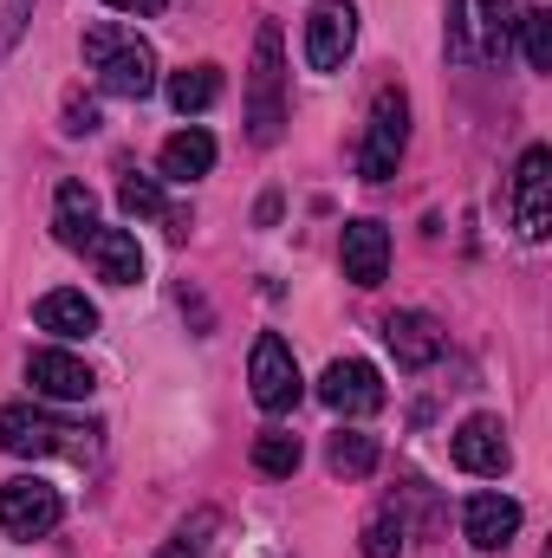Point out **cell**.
I'll return each mask as SVG.
<instances>
[{
    "mask_svg": "<svg viewBox=\"0 0 552 558\" xmlns=\"http://www.w3.org/2000/svg\"><path fill=\"white\" fill-rule=\"evenodd\" d=\"M248 384H254V403H261L267 416H286V410H299L305 384H299L292 344H286L279 331H261V338H254V357H248Z\"/></svg>",
    "mask_w": 552,
    "mask_h": 558,
    "instance_id": "obj_5",
    "label": "cell"
},
{
    "mask_svg": "<svg viewBox=\"0 0 552 558\" xmlns=\"http://www.w3.org/2000/svg\"><path fill=\"white\" fill-rule=\"evenodd\" d=\"M338 260H345L351 286H364V292L384 286V274H391V234H384V221H345Z\"/></svg>",
    "mask_w": 552,
    "mask_h": 558,
    "instance_id": "obj_12",
    "label": "cell"
},
{
    "mask_svg": "<svg viewBox=\"0 0 552 558\" xmlns=\"http://www.w3.org/2000/svg\"><path fill=\"white\" fill-rule=\"evenodd\" d=\"M85 65L98 72V85L111 92V98H149L156 92V52L143 46L137 33H124V26H92L85 33Z\"/></svg>",
    "mask_w": 552,
    "mask_h": 558,
    "instance_id": "obj_1",
    "label": "cell"
},
{
    "mask_svg": "<svg viewBox=\"0 0 552 558\" xmlns=\"http://www.w3.org/2000/svg\"><path fill=\"white\" fill-rule=\"evenodd\" d=\"M461 526H468L475 553H507L514 533H520V500L514 494H475L468 513H461Z\"/></svg>",
    "mask_w": 552,
    "mask_h": 558,
    "instance_id": "obj_13",
    "label": "cell"
},
{
    "mask_svg": "<svg viewBox=\"0 0 552 558\" xmlns=\"http://www.w3.org/2000/svg\"><path fill=\"white\" fill-rule=\"evenodd\" d=\"M358 46V7L351 0H319L305 13V65L312 72H338Z\"/></svg>",
    "mask_w": 552,
    "mask_h": 558,
    "instance_id": "obj_7",
    "label": "cell"
},
{
    "mask_svg": "<svg viewBox=\"0 0 552 558\" xmlns=\"http://www.w3.org/2000/svg\"><path fill=\"white\" fill-rule=\"evenodd\" d=\"M475 7H481V20H475V26H481V46H475V52H481V59H501L520 13H514V0H475Z\"/></svg>",
    "mask_w": 552,
    "mask_h": 558,
    "instance_id": "obj_21",
    "label": "cell"
},
{
    "mask_svg": "<svg viewBox=\"0 0 552 558\" xmlns=\"http://www.w3.org/2000/svg\"><path fill=\"white\" fill-rule=\"evenodd\" d=\"M514 26H520V39H527V65H533V72H552V13L547 7H527Z\"/></svg>",
    "mask_w": 552,
    "mask_h": 558,
    "instance_id": "obj_24",
    "label": "cell"
},
{
    "mask_svg": "<svg viewBox=\"0 0 552 558\" xmlns=\"http://www.w3.org/2000/svg\"><path fill=\"white\" fill-rule=\"evenodd\" d=\"M26 384H33V397H46V403H85V397L98 390L92 364L72 357V351H33V357H26Z\"/></svg>",
    "mask_w": 552,
    "mask_h": 558,
    "instance_id": "obj_11",
    "label": "cell"
},
{
    "mask_svg": "<svg viewBox=\"0 0 552 558\" xmlns=\"http://www.w3.org/2000/svg\"><path fill=\"white\" fill-rule=\"evenodd\" d=\"M26 7H33V0H7V7H0V59L13 52V39H20V26H26Z\"/></svg>",
    "mask_w": 552,
    "mask_h": 558,
    "instance_id": "obj_28",
    "label": "cell"
},
{
    "mask_svg": "<svg viewBox=\"0 0 552 558\" xmlns=\"http://www.w3.org/2000/svg\"><path fill=\"white\" fill-rule=\"evenodd\" d=\"M514 221L527 241H547L552 234V149L533 143L514 169Z\"/></svg>",
    "mask_w": 552,
    "mask_h": 558,
    "instance_id": "obj_9",
    "label": "cell"
},
{
    "mask_svg": "<svg viewBox=\"0 0 552 558\" xmlns=\"http://www.w3.org/2000/svg\"><path fill=\"white\" fill-rule=\"evenodd\" d=\"M118 202H124V215H131V221H156V215L169 221V202H163V189H156L149 175H131V182L118 189Z\"/></svg>",
    "mask_w": 552,
    "mask_h": 558,
    "instance_id": "obj_25",
    "label": "cell"
},
{
    "mask_svg": "<svg viewBox=\"0 0 552 558\" xmlns=\"http://www.w3.org/2000/svg\"><path fill=\"white\" fill-rule=\"evenodd\" d=\"M221 98V65H189V72H176L169 78V105L189 118V111H208Z\"/></svg>",
    "mask_w": 552,
    "mask_h": 558,
    "instance_id": "obj_20",
    "label": "cell"
},
{
    "mask_svg": "<svg viewBox=\"0 0 552 558\" xmlns=\"http://www.w3.org/2000/svg\"><path fill=\"white\" fill-rule=\"evenodd\" d=\"M33 318H39V331H52V338H92V331H98V305H92L85 292H72V286L46 292V299L33 305Z\"/></svg>",
    "mask_w": 552,
    "mask_h": 558,
    "instance_id": "obj_16",
    "label": "cell"
},
{
    "mask_svg": "<svg viewBox=\"0 0 552 558\" xmlns=\"http://www.w3.org/2000/svg\"><path fill=\"white\" fill-rule=\"evenodd\" d=\"M364 558H404V513L397 507H377L371 526H364Z\"/></svg>",
    "mask_w": 552,
    "mask_h": 558,
    "instance_id": "obj_23",
    "label": "cell"
},
{
    "mask_svg": "<svg viewBox=\"0 0 552 558\" xmlns=\"http://www.w3.org/2000/svg\"><path fill=\"white\" fill-rule=\"evenodd\" d=\"M299 435H279V428H267L261 441H254V468L261 474H274V481H286V474H299Z\"/></svg>",
    "mask_w": 552,
    "mask_h": 558,
    "instance_id": "obj_22",
    "label": "cell"
},
{
    "mask_svg": "<svg viewBox=\"0 0 552 558\" xmlns=\"http://www.w3.org/2000/svg\"><path fill=\"white\" fill-rule=\"evenodd\" d=\"M384 344L397 351L404 371H429V364L448 351V338H442V325H435L429 312H391V318H384Z\"/></svg>",
    "mask_w": 552,
    "mask_h": 558,
    "instance_id": "obj_14",
    "label": "cell"
},
{
    "mask_svg": "<svg viewBox=\"0 0 552 558\" xmlns=\"http://www.w3.org/2000/svg\"><path fill=\"white\" fill-rule=\"evenodd\" d=\"M208 533H215V513H195V526H182V533H176V539H169L156 558H202Z\"/></svg>",
    "mask_w": 552,
    "mask_h": 558,
    "instance_id": "obj_26",
    "label": "cell"
},
{
    "mask_svg": "<svg viewBox=\"0 0 552 558\" xmlns=\"http://www.w3.org/2000/svg\"><path fill=\"white\" fill-rule=\"evenodd\" d=\"M325 461H332L338 481H364V474L377 468V435H364V428H338L332 448H325Z\"/></svg>",
    "mask_w": 552,
    "mask_h": 558,
    "instance_id": "obj_19",
    "label": "cell"
},
{
    "mask_svg": "<svg viewBox=\"0 0 552 558\" xmlns=\"http://www.w3.org/2000/svg\"><path fill=\"white\" fill-rule=\"evenodd\" d=\"M79 254L98 267V279H111V286H137L143 279V247H137L131 228H92Z\"/></svg>",
    "mask_w": 552,
    "mask_h": 558,
    "instance_id": "obj_15",
    "label": "cell"
},
{
    "mask_svg": "<svg viewBox=\"0 0 552 558\" xmlns=\"http://www.w3.org/2000/svg\"><path fill=\"white\" fill-rule=\"evenodd\" d=\"M404 149H410V98L404 92H377L371 131H364V149H358V175L364 182H391Z\"/></svg>",
    "mask_w": 552,
    "mask_h": 558,
    "instance_id": "obj_4",
    "label": "cell"
},
{
    "mask_svg": "<svg viewBox=\"0 0 552 558\" xmlns=\"http://www.w3.org/2000/svg\"><path fill=\"white\" fill-rule=\"evenodd\" d=\"M448 59H475V46H468V0H448Z\"/></svg>",
    "mask_w": 552,
    "mask_h": 558,
    "instance_id": "obj_27",
    "label": "cell"
},
{
    "mask_svg": "<svg viewBox=\"0 0 552 558\" xmlns=\"http://www.w3.org/2000/svg\"><path fill=\"white\" fill-rule=\"evenodd\" d=\"M208 169H215V137L208 131H176V137L163 143V175L169 182H195Z\"/></svg>",
    "mask_w": 552,
    "mask_h": 558,
    "instance_id": "obj_18",
    "label": "cell"
},
{
    "mask_svg": "<svg viewBox=\"0 0 552 558\" xmlns=\"http://www.w3.org/2000/svg\"><path fill=\"white\" fill-rule=\"evenodd\" d=\"M319 403L338 410V416H377V410H384V377H377V364H364V357H338V364H325V377H319Z\"/></svg>",
    "mask_w": 552,
    "mask_h": 558,
    "instance_id": "obj_8",
    "label": "cell"
},
{
    "mask_svg": "<svg viewBox=\"0 0 552 558\" xmlns=\"http://www.w3.org/2000/svg\"><path fill=\"white\" fill-rule=\"evenodd\" d=\"M92 228H98V202H92V189H85V182H59V195H52V234H59L65 247H85Z\"/></svg>",
    "mask_w": 552,
    "mask_h": 558,
    "instance_id": "obj_17",
    "label": "cell"
},
{
    "mask_svg": "<svg viewBox=\"0 0 552 558\" xmlns=\"http://www.w3.org/2000/svg\"><path fill=\"white\" fill-rule=\"evenodd\" d=\"M92 131H98V111L72 98V105H65V137H92Z\"/></svg>",
    "mask_w": 552,
    "mask_h": 558,
    "instance_id": "obj_29",
    "label": "cell"
},
{
    "mask_svg": "<svg viewBox=\"0 0 552 558\" xmlns=\"http://www.w3.org/2000/svg\"><path fill=\"white\" fill-rule=\"evenodd\" d=\"M65 520V500H59V487H46V481H7L0 487V526H7V539H46L52 526Z\"/></svg>",
    "mask_w": 552,
    "mask_h": 558,
    "instance_id": "obj_6",
    "label": "cell"
},
{
    "mask_svg": "<svg viewBox=\"0 0 552 558\" xmlns=\"http://www.w3.org/2000/svg\"><path fill=\"white\" fill-rule=\"evenodd\" d=\"M286 131V52H279V26L254 33V65H248V137L279 143Z\"/></svg>",
    "mask_w": 552,
    "mask_h": 558,
    "instance_id": "obj_2",
    "label": "cell"
},
{
    "mask_svg": "<svg viewBox=\"0 0 552 558\" xmlns=\"http://www.w3.org/2000/svg\"><path fill=\"white\" fill-rule=\"evenodd\" d=\"M448 448H455V468H461V474H481V481H501V474L514 468V441H507L501 416H468L455 428Z\"/></svg>",
    "mask_w": 552,
    "mask_h": 558,
    "instance_id": "obj_10",
    "label": "cell"
},
{
    "mask_svg": "<svg viewBox=\"0 0 552 558\" xmlns=\"http://www.w3.org/2000/svg\"><path fill=\"white\" fill-rule=\"evenodd\" d=\"M0 448L20 454V461H39V454H85L92 435L79 422H59L39 403H7L0 410Z\"/></svg>",
    "mask_w": 552,
    "mask_h": 558,
    "instance_id": "obj_3",
    "label": "cell"
},
{
    "mask_svg": "<svg viewBox=\"0 0 552 558\" xmlns=\"http://www.w3.org/2000/svg\"><path fill=\"white\" fill-rule=\"evenodd\" d=\"M105 7H118V13H143V20H149V13H163L169 0H105Z\"/></svg>",
    "mask_w": 552,
    "mask_h": 558,
    "instance_id": "obj_30",
    "label": "cell"
}]
</instances>
